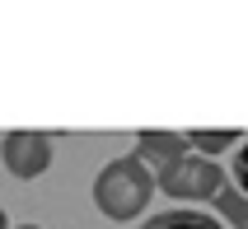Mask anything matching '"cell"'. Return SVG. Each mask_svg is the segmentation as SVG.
<instances>
[{"mask_svg": "<svg viewBox=\"0 0 248 229\" xmlns=\"http://www.w3.org/2000/svg\"><path fill=\"white\" fill-rule=\"evenodd\" d=\"M150 192H159V178L150 173V164L140 159L136 150L131 154H117L98 168L94 178V206L108 220H136L145 206H150Z\"/></svg>", "mask_w": 248, "mask_h": 229, "instance_id": "6da1fadb", "label": "cell"}, {"mask_svg": "<svg viewBox=\"0 0 248 229\" xmlns=\"http://www.w3.org/2000/svg\"><path fill=\"white\" fill-rule=\"evenodd\" d=\"M225 187H230L225 183V168L216 159H202V154H187L169 173H159V192L173 197V201H216Z\"/></svg>", "mask_w": 248, "mask_h": 229, "instance_id": "7a4b0ae2", "label": "cell"}, {"mask_svg": "<svg viewBox=\"0 0 248 229\" xmlns=\"http://www.w3.org/2000/svg\"><path fill=\"white\" fill-rule=\"evenodd\" d=\"M0 159L14 178H38L52 164V136L47 131H10L0 140Z\"/></svg>", "mask_w": 248, "mask_h": 229, "instance_id": "3957f363", "label": "cell"}, {"mask_svg": "<svg viewBox=\"0 0 248 229\" xmlns=\"http://www.w3.org/2000/svg\"><path fill=\"white\" fill-rule=\"evenodd\" d=\"M136 154L145 164H150V173L159 178V173H169L173 164H183L187 154H192V145H187V136H178V131H136Z\"/></svg>", "mask_w": 248, "mask_h": 229, "instance_id": "277c9868", "label": "cell"}, {"mask_svg": "<svg viewBox=\"0 0 248 229\" xmlns=\"http://www.w3.org/2000/svg\"><path fill=\"white\" fill-rule=\"evenodd\" d=\"M140 229H230V225L220 215H211V211H159Z\"/></svg>", "mask_w": 248, "mask_h": 229, "instance_id": "5b68a950", "label": "cell"}, {"mask_svg": "<svg viewBox=\"0 0 248 229\" xmlns=\"http://www.w3.org/2000/svg\"><path fill=\"white\" fill-rule=\"evenodd\" d=\"M211 206H216V215H220L230 229H248V197L234 187V183H230V187H225Z\"/></svg>", "mask_w": 248, "mask_h": 229, "instance_id": "8992f818", "label": "cell"}, {"mask_svg": "<svg viewBox=\"0 0 248 229\" xmlns=\"http://www.w3.org/2000/svg\"><path fill=\"white\" fill-rule=\"evenodd\" d=\"M244 131H187V145H192V154H202V159H216L220 150H230Z\"/></svg>", "mask_w": 248, "mask_h": 229, "instance_id": "52a82bcc", "label": "cell"}, {"mask_svg": "<svg viewBox=\"0 0 248 229\" xmlns=\"http://www.w3.org/2000/svg\"><path fill=\"white\" fill-rule=\"evenodd\" d=\"M230 173H234V187L248 197V140L234 150V159H230Z\"/></svg>", "mask_w": 248, "mask_h": 229, "instance_id": "ba28073f", "label": "cell"}, {"mask_svg": "<svg viewBox=\"0 0 248 229\" xmlns=\"http://www.w3.org/2000/svg\"><path fill=\"white\" fill-rule=\"evenodd\" d=\"M0 229H10V220H5V206H0Z\"/></svg>", "mask_w": 248, "mask_h": 229, "instance_id": "9c48e42d", "label": "cell"}, {"mask_svg": "<svg viewBox=\"0 0 248 229\" xmlns=\"http://www.w3.org/2000/svg\"><path fill=\"white\" fill-rule=\"evenodd\" d=\"M19 229H42V225H19Z\"/></svg>", "mask_w": 248, "mask_h": 229, "instance_id": "30bf717a", "label": "cell"}]
</instances>
